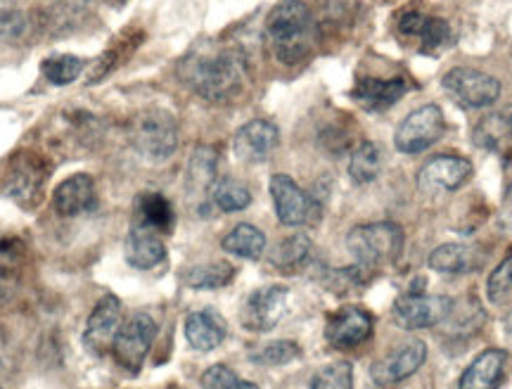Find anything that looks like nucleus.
I'll return each mask as SVG.
<instances>
[{"instance_id":"1","label":"nucleus","mask_w":512,"mask_h":389,"mask_svg":"<svg viewBox=\"0 0 512 389\" xmlns=\"http://www.w3.org/2000/svg\"><path fill=\"white\" fill-rule=\"evenodd\" d=\"M178 76L202 100L233 102L249 81L247 55L238 46L219 41H202L178 62Z\"/></svg>"},{"instance_id":"2","label":"nucleus","mask_w":512,"mask_h":389,"mask_svg":"<svg viewBox=\"0 0 512 389\" xmlns=\"http://www.w3.org/2000/svg\"><path fill=\"white\" fill-rule=\"evenodd\" d=\"M266 41L275 60L292 67L306 60L316 43V22L302 0H280L268 12Z\"/></svg>"},{"instance_id":"3","label":"nucleus","mask_w":512,"mask_h":389,"mask_svg":"<svg viewBox=\"0 0 512 389\" xmlns=\"http://www.w3.org/2000/svg\"><path fill=\"white\" fill-rule=\"evenodd\" d=\"M128 140L133 150L152 162H164L174 157L181 143V131L178 121L166 110H145L136 114L128 124Z\"/></svg>"},{"instance_id":"4","label":"nucleus","mask_w":512,"mask_h":389,"mask_svg":"<svg viewBox=\"0 0 512 389\" xmlns=\"http://www.w3.org/2000/svg\"><path fill=\"white\" fill-rule=\"evenodd\" d=\"M347 250L361 269H377L399 257L403 250V231L392 221L363 223L351 228Z\"/></svg>"},{"instance_id":"5","label":"nucleus","mask_w":512,"mask_h":389,"mask_svg":"<svg viewBox=\"0 0 512 389\" xmlns=\"http://www.w3.org/2000/svg\"><path fill=\"white\" fill-rule=\"evenodd\" d=\"M157 337V323L155 318L145 311L128 316L124 323L119 325V333L114 337L112 354L121 368L126 371L138 373L143 366L147 352L152 349Z\"/></svg>"},{"instance_id":"6","label":"nucleus","mask_w":512,"mask_h":389,"mask_svg":"<svg viewBox=\"0 0 512 389\" xmlns=\"http://www.w3.org/2000/svg\"><path fill=\"white\" fill-rule=\"evenodd\" d=\"M444 91L465 110H484L501 98V81L472 67H456L444 76Z\"/></svg>"},{"instance_id":"7","label":"nucleus","mask_w":512,"mask_h":389,"mask_svg":"<svg viewBox=\"0 0 512 389\" xmlns=\"http://www.w3.org/2000/svg\"><path fill=\"white\" fill-rule=\"evenodd\" d=\"M275 214L283 226H311L320 219V204L297 186L292 176L275 174L271 178Z\"/></svg>"},{"instance_id":"8","label":"nucleus","mask_w":512,"mask_h":389,"mask_svg":"<svg viewBox=\"0 0 512 389\" xmlns=\"http://www.w3.org/2000/svg\"><path fill=\"white\" fill-rule=\"evenodd\" d=\"M441 133H444V114L437 105H422L401 121L394 133V145L403 155H420L437 143Z\"/></svg>"},{"instance_id":"9","label":"nucleus","mask_w":512,"mask_h":389,"mask_svg":"<svg viewBox=\"0 0 512 389\" xmlns=\"http://www.w3.org/2000/svg\"><path fill=\"white\" fill-rule=\"evenodd\" d=\"M453 299L444 295H420L408 292L394 304V318L403 330H425L444 323L451 316Z\"/></svg>"},{"instance_id":"10","label":"nucleus","mask_w":512,"mask_h":389,"mask_svg":"<svg viewBox=\"0 0 512 389\" xmlns=\"http://www.w3.org/2000/svg\"><path fill=\"white\" fill-rule=\"evenodd\" d=\"M287 302H290V290L283 285H268V288L254 290L245 299L240 321L252 333H268L285 318Z\"/></svg>"},{"instance_id":"11","label":"nucleus","mask_w":512,"mask_h":389,"mask_svg":"<svg viewBox=\"0 0 512 389\" xmlns=\"http://www.w3.org/2000/svg\"><path fill=\"white\" fill-rule=\"evenodd\" d=\"M48 178V164L34 152H22L12 159L10 174L5 178V195L19 204H36Z\"/></svg>"},{"instance_id":"12","label":"nucleus","mask_w":512,"mask_h":389,"mask_svg":"<svg viewBox=\"0 0 512 389\" xmlns=\"http://www.w3.org/2000/svg\"><path fill=\"white\" fill-rule=\"evenodd\" d=\"M425 359H427L425 342L411 340L406 344H399V347L392 349L384 359L375 361V366L370 368V378H373L375 385L380 387H394L418 373Z\"/></svg>"},{"instance_id":"13","label":"nucleus","mask_w":512,"mask_h":389,"mask_svg":"<svg viewBox=\"0 0 512 389\" xmlns=\"http://www.w3.org/2000/svg\"><path fill=\"white\" fill-rule=\"evenodd\" d=\"M121 325V302L119 297L105 295L95 304L86 321V333H83V344L88 352L93 354H107L112 349L114 337L119 333Z\"/></svg>"},{"instance_id":"14","label":"nucleus","mask_w":512,"mask_h":389,"mask_svg":"<svg viewBox=\"0 0 512 389\" xmlns=\"http://www.w3.org/2000/svg\"><path fill=\"white\" fill-rule=\"evenodd\" d=\"M280 143V131L273 121L252 119L233 138L235 157L247 164H261L273 155Z\"/></svg>"},{"instance_id":"15","label":"nucleus","mask_w":512,"mask_h":389,"mask_svg":"<svg viewBox=\"0 0 512 389\" xmlns=\"http://www.w3.org/2000/svg\"><path fill=\"white\" fill-rule=\"evenodd\" d=\"M373 335V316L358 306H344L325 323V340L335 349H354Z\"/></svg>"},{"instance_id":"16","label":"nucleus","mask_w":512,"mask_h":389,"mask_svg":"<svg viewBox=\"0 0 512 389\" xmlns=\"http://www.w3.org/2000/svg\"><path fill=\"white\" fill-rule=\"evenodd\" d=\"M470 178H472V162L458 155L434 157L420 169L418 174V181L422 186L432 190H446V193H453V190L463 188Z\"/></svg>"},{"instance_id":"17","label":"nucleus","mask_w":512,"mask_h":389,"mask_svg":"<svg viewBox=\"0 0 512 389\" xmlns=\"http://www.w3.org/2000/svg\"><path fill=\"white\" fill-rule=\"evenodd\" d=\"M399 34L403 38H411L422 50H439L451 43V27L439 17H430L425 12H406L399 19Z\"/></svg>"},{"instance_id":"18","label":"nucleus","mask_w":512,"mask_h":389,"mask_svg":"<svg viewBox=\"0 0 512 389\" xmlns=\"http://www.w3.org/2000/svg\"><path fill=\"white\" fill-rule=\"evenodd\" d=\"M185 340L197 352H214L226 340V321L214 309L192 311L185 318Z\"/></svg>"},{"instance_id":"19","label":"nucleus","mask_w":512,"mask_h":389,"mask_svg":"<svg viewBox=\"0 0 512 389\" xmlns=\"http://www.w3.org/2000/svg\"><path fill=\"white\" fill-rule=\"evenodd\" d=\"M95 183L88 174H74L64 178L53 193L55 212L60 216H79L93 207Z\"/></svg>"},{"instance_id":"20","label":"nucleus","mask_w":512,"mask_h":389,"mask_svg":"<svg viewBox=\"0 0 512 389\" xmlns=\"http://www.w3.org/2000/svg\"><path fill=\"white\" fill-rule=\"evenodd\" d=\"M508 354L503 349H486L460 375L458 389H496L501 385Z\"/></svg>"},{"instance_id":"21","label":"nucleus","mask_w":512,"mask_h":389,"mask_svg":"<svg viewBox=\"0 0 512 389\" xmlns=\"http://www.w3.org/2000/svg\"><path fill=\"white\" fill-rule=\"evenodd\" d=\"M133 226L152 233H169L174 228V207L162 193H140L133 204Z\"/></svg>"},{"instance_id":"22","label":"nucleus","mask_w":512,"mask_h":389,"mask_svg":"<svg viewBox=\"0 0 512 389\" xmlns=\"http://www.w3.org/2000/svg\"><path fill=\"white\" fill-rule=\"evenodd\" d=\"M406 93V81L403 79H361L356 81L351 98H354L363 110L384 112L401 100Z\"/></svg>"},{"instance_id":"23","label":"nucleus","mask_w":512,"mask_h":389,"mask_svg":"<svg viewBox=\"0 0 512 389\" xmlns=\"http://www.w3.org/2000/svg\"><path fill=\"white\" fill-rule=\"evenodd\" d=\"M484 261V252L477 250V247L460 245V242H448V245H441L430 254V269L458 276V273H472L482 269Z\"/></svg>"},{"instance_id":"24","label":"nucleus","mask_w":512,"mask_h":389,"mask_svg":"<svg viewBox=\"0 0 512 389\" xmlns=\"http://www.w3.org/2000/svg\"><path fill=\"white\" fill-rule=\"evenodd\" d=\"M166 259V245L162 235L145 231V228H131L126 240V261L133 269H155Z\"/></svg>"},{"instance_id":"25","label":"nucleus","mask_w":512,"mask_h":389,"mask_svg":"<svg viewBox=\"0 0 512 389\" xmlns=\"http://www.w3.org/2000/svg\"><path fill=\"white\" fill-rule=\"evenodd\" d=\"M216 167H219V152H216V148L197 145L190 155L188 171H185V183H188L190 193H211L216 183Z\"/></svg>"},{"instance_id":"26","label":"nucleus","mask_w":512,"mask_h":389,"mask_svg":"<svg viewBox=\"0 0 512 389\" xmlns=\"http://www.w3.org/2000/svg\"><path fill=\"white\" fill-rule=\"evenodd\" d=\"M313 252V242L309 240V235L297 233L285 238L283 242L273 247V252L268 254V261L275 271L280 273H297L302 271L306 264H309Z\"/></svg>"},{"instance_id":"27","label":"nucleus","mask_w":512,"mask_h":389,"mask_svg":"<svg viewBox=\"0 0 512 389\" xmlns=\"http://www.w3.org/2000/svg\"><path fill=\"white\" fill-rule=\"evenodd\" d=\"M221 247L235 257L242 259H261V254L266 252V235L252 223H238V226L230 231L226 238L221 240Z\"/></svg>"},{"instance_id":"28","label":"nucleus","mask_w":512,"mask_h":389,"mask_svg":"<svg viewBox=\"0 0 512 389\" xmlns=\"http://www.w3.org/2000/svg\"><path fill=\"white\" fill-rule=\"evenodd\" d=\"M382 171V150L373 140H363L358 148L351 152L349 159V176L358 186L373 183Z\"/></svg>"},{"instance_id":"29","label":"nucleus","mask_w":512,"mask_h":389,"mask_svg":"<svg viewBox=\"0 0 512 389\" xmlns=\"http://www.w3.org/2000/svg\"><path fill=\"white\" fill-rule=\"evenodd\" d=\"M233 278L235 269L228 261H211V264L192 266V269L185 273V285H190L192 290H219L226 288Z\"/></svg>"},{"instance_id":"30","label":"nucleus","mask_w":512,"mask_h":389,"mask_svg":"<svg viewBox=\"0 0 512 389\" xmlns=\"http://www.w3.org/2000/svg\"><path fill=\"white\" fill-rule=\"evenodd\" d=\"M512 138V105L503 107L501 112L484 117L482 124L475 129V143L482 148L498 150L503 140Z\"/></svg>"},{"instance_id":"31","label":"nucleus","mask_w":512,"mask_h":389,"mask_svg":"<svg viewBox=\"0 0 512 389\" xmlns=\"http://www.w3.org/2000/svg\"><path fill=\"white\" fill-rule=\"evenodd\" d=\"M209 195L221 212H242V209H247L252 204L249 188L245 183L235 181V178H216Z\"/></svg>"},{"instance_id":"32","label":"nucleus","mask_w":512,"mask_h":389,"mask_svg":"<svg viewBox=\"0 0 512 389\" xmlns=\"http://www.w3.org/2000/svg\"><path fill=\"white\" fill-rule=\"evenodd\" d=\"M86 69V60L79 55H55L43 60L41 72L48 79V84L53 86H69L74 84L76 79L83 74Z\"/></svg>"},{"instance_id":"33","label":"nucleus","mask_w":512,"mask_h":389,"mask_svg":"<svg viewBox=\"0 0 512 389\" xmlns=\"http://www.w3.org/2000/svg\"><path fill=\"white\" fill-rule=\"evenodd\" d=\"M299 354H302L299 344H294L290 340H275V342L261 344L259 349H254V352L249 354V359H252L256 366L275 368V366H285V363L299 359Z\"/></svg>"},{"instance_id":"34","label":"nucleus","mask_w":512,"mask_h":389,"mask_svg":"<svg viewBox=\"0 0 512 389\" xmlns=\"http://www.w3.org/2000/svg\"><path fill=\"white\" fill-rule=\"evenodd\" d=\"M136 46L138 43H133L131 38H126V41H114L112 46L93 62V67L88 69V84H100L105 76H110L114 69L124 62L126 55H131V48Z\"/></svg>"},{"instance_id":"35","label":"nucleus","mask_w":512,"mask_h":389,"mask_svg":"<svg viewBox=\"0 0 512 389\" xmlns=\"http://www.w3.org/2000/svg\"><path fill=\"white\" fill-rule=\"evenodd\" d=\"M309 389H354V368L347 361L323 366L313 373Z\"/></svg>"},{"instance_id":"36","label":"nucleus","mask_w":512,"mask_h":389,"mask_svg":"<svg viewBox=\"0 0 512 389\" xmlns=\"http://www.w3.org/2000/svg\"><path fill=\"white\" fill-rule=\"evenodd\" d=\"M202 389H259L254 382L242 380L233 368L223 366V363H216L204 371L202 375Z\"/></svg>"},{"instance_id":"37","label":"nucleus","mask_w":512,"mask_h":389,"mask_svg":"<svg viewBox=\"0 0 512 389\" xmlns=\"http://www.w3.org/2000/svg\"><path fill=\"white\" fill-rule=\"evenodd\" d=\"M486 292L494 304H505L512 299V254L498 264V269L489 276Z\"/></svg>"},{"instance_id":"38","label":"nucleus","mask_w":512,"mask_h":389,"mask_svg":"<svg viewBox=\"0 0 512 389\" xmlns=\"http://www.w3.org/2000/svg\"><path fill=\"white\" fill-rule=\"evenodd\" d=\"M24 259H27V245L12 235H3L0 238V276H10V273L19 271Z\"/></svg>"},{"instance_id":"39","label":"nucleus","mask_w":512,"mask_h":389,"mask_svg":"<svg viewBox=\"0 0 512 389\" xmlns=\"http://www.w3.org/2000/svg\"><path fill=\"white\" fill-rule=\"evenodd\" d=\"M29 31V17L22 10H0V43H15Z\"/></svg>"},{"instance_id":"40","label":"nucleus","mask_w":512,"mask_h":389,"mask_svg":"<svg viewBox=\"0 0 512 389\" xmlns=\"http://www.w3.org/2000/svg\"><path fill=\"white\" fill-rule=\"evenodd\" d=\"M501 219L505 226H512V183L505 190V202H503V212H501Z\"/></svg>"},{"instance_id":"41","label":"nucleus","mask_w":512,"mask_h":389,"mask_svg":"<svg viewBox=\"0 0 512 389\" xmlns=\"http://www.w3.org/2000/svg\"><path fill=\"white\" fill-rule=\"evenodd\" d=\"M0 389H3V387H0Z\"/></svg>"}]
</instances>
